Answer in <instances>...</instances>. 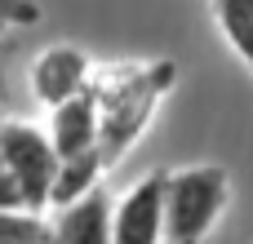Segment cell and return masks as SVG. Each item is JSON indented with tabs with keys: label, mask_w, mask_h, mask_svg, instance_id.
I'll use <instances>...</instances> for the list:
<instances>
[{
	"label": "cell",
	"mask_w": 253,
	"mask_h": 244,
	"mask_svg": "<svg viewBox=\"0 0 253 244\" xmlns=\"http://www.w3.org/2000/svg\"><path fill=\"white\" fill-rule=\"evenodd\" d=\"M178 67L156 58V62H116V67H98L93 71V102H98V156L102 169H116L129 147L147 133L160 98L169 93Z\"/></svg>",
	"instance_id": "6da1fadb"
},
{
	"label": "cell",
	"mask_w": 253,
	"mask_h": 244,
	"mask_svg": "<svg viewBox=\"0 0 253 244\" xmlns=\"http://www.w3.org/2000/svg\"><path fill=\"white\" fill-rule=\"evenodd\" d=\"M231 204V173L222 164H187L165 178V240L205 244Z\"/></svg>",
	"instance_id": "7a4b0ae2"
},
{
	"label": "cell",
	"mask_w": 253,
	"mask_h": 244,
	"mask_svg": "<svg viewBox=\"0 0 253 244\" xmlns=\"http://www.w3.org/2000/svg\"><path fill=\"white\" fill-rule=\"evenodd\" d=\"M0 160L13 169V178L27 196V209L31 213L49 209V191L58 178V151H53L49 133L27 120H0Z\"/></svg>",
	"instance_id": "3957f363"
},
{
	"label": "cell",
	"mask_w": 253,
	"mask_h": 244,
	"mask_svg": "<svg viewBox=\"0 0 253 244\" xmlns=\"http://www.w3.org/2000/svg\"><path fill=\"white\" fill-rule=\"evenodd\" d=\"M165 178L169 169L142 173L111 204V244H169L165 240Z\"/></svg>",
	"instance_id": "277c9868"
},
{
	"label": "cell",
	"mask_w": 253,
	"mask_h": 244,
	"mask_svg": "<svg viewBox=\"0 0 253 244\" xmlns=\"http://www.w3.org/2000/svg\"><path fill=\"white\" fill-rule=\"evenodd\" d=\"M93 71H98V62H93L84 49H76V44H49V49L31 62V89H36V98L53 111V107H62V102L89 93Z\"/></svg>",
	"instance_id": "5b68a950"
},
{
	"label": "cell",
	"mask_w": 253,
	"mask_h": 244,
	"mask_svg": "<svg viewBox=\"0 0 253 244\" xmlns=\"http://www.w3.org/2000/svg\"><path fill=\"white\" fill-rule=\"evenodd\" d=\"M58 160H80V156H98V102L93 93H80L62 107L49 111V124H44Z\"/></svg>",
	"instance_id": "8992f818"
},
{
	"label": "cell",
	"mask_w": 253,
	"mask_h": 244,
	"mask_svg": "<svg viewBox=\"0 0 253 244\" xmlns=\"http://www.w3.org/2000/svg\"><path fill=\"white\" fill-rule=\"evenodd\" d=\"M49 244H111V200L93 191L89 200L58 209L49 222Z\"/></svg>",
	"instance_id": "52a82bcc"
},
{
	"label": "cell",
	"mask_w": 253,
	"mask_h": 244,
	"mask_svg": "<svg viewBox=\"0 0 253 244\" xmlns=\"http://www.w3.org/2000/svg\"><path fill=\"white\" fill-rule=\"evenodd\" d=\"M102 156H80V160H58V178L49 191V209H71L80 200H89L102 182Z\"/></svg>",
	"instance_id": "ba28073f"
},
{
	"label": "cell",
	"mask_w": 253,
	"mask_h": 244,
	"mask_svg": "<svg viewBox=\"0 0 253 244\" xmlns=\"http://www.w3.org/2000/svg\"><path fill=\"white\" fill-rule=\"evenodd\" d=\"M209 9H213V22H218L227 49L253 76V0H209Z\"/></svg>",
	"instance_id": "9c48e42d"
},
{
	"label": "cell",
	"mask_w": 253,
	"mask_h": 244,
	"mask_svg": "<svg viewBox=\"0 0 253 244\" xmlns=\"http://www.w3.org/2000/svg\"><path fill=\"white\" fill-rule=\"evenodd\" d=\"M0 244H49V222L40 213L0 209Z\"/></svg>",
	"instance_id": "30bf717a"
},
{
	"label": "cell",
	"mask_w": 253,
	"mask_h": 244,
	"mask_svg": "<svg viewBox=\"0 0 253 244\" xmlns=\"http://www.w3.org/2000/svg\"><path fill=\"white\" fill-rule=\"evenodd\" d=\"M31 22H40L36 0H0V27H31Z\"/></svg>",
	"instance_id": "8fae6325"
},
{
	"label": "cell",
	"mask_w": 253,
	"mask_h": 244,
	"mask_svg": "<svg viewBox=\"0 0 253 244\" xmlns=\"http://www.w3.org/2000/svg\"><path fill=\"white\" fill-rule=\"evenodd\" d=\"M0 209H9V213H31L27 209V196H22V187H18V178H13V169L0 160Z\"/></svg>",
	"instance_id": "7c38bea8"
},
{
	"label": "cell",
	"mask_w": 253,
	"mask_h": 244,
	"mask_svg": "<svg viewBox=\"0 0 253 244\" xmlns=\"http://www.w3.org/2000/svg\"><path fill=\"white\" fill-rule=\"evenodd\" d=\"M0 98H4V71H0Z\"/></svg>",
	"instance_id": "4fadbf2b"
},
{
	"label": "cell",
	"mask_w": 253,
	"mask_h": 244,
	"mask_svg": "<svg viewBox=\"0 0 253 244\" xmlns=\"http://www.w3.org/2000/svg\"><path fill=\"white\" fill-rule=\"evenodd\" d=\"M0 102H4V98H0Z\"/></svg>",
	"instance_id": "5bb4252c"
}]
</instances>
